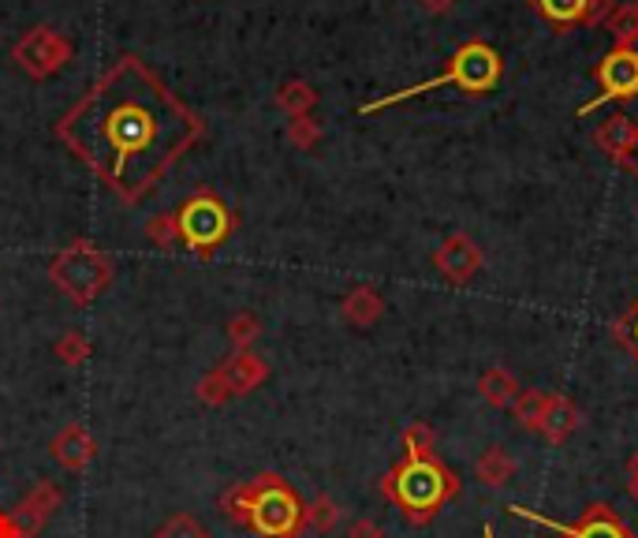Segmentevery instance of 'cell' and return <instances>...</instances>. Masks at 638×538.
Here are the masks:
<instances>
[{
    "mask_svg": "<svg viewBox=\"0 0 638 538\" xmlns=\"http://www.w3.org/2000/svg\"><path fill=\"white\" fill-rule=\"evenodd\" d=\"M53 131L128 206H139L210 135L205 120L142 57L112 60Z\"/></svg>",
    "mask_w": 638,
    "mask_h": 538,
    "instance_id": "1",
    "label": "cell"
},
{
    "mask_svg": "<svg viewBox=\"0 0 638 538\" xmlns=\"http://www.w3.org/2000/svg\"><path fill=\"white\" fill-rule=\"evenodd\" d=\"M381 494L415 527L429 524L459 494V479L434 453L429 426H411L404 434V460L381 479Z\"/></svg>",
    "mask_w": 638,
    "mask_h": 538,
    "instance_id": "2",
    "label": "cell"
},
{
    "mask_svg": "<svg viewBox=\"0 0 638 538\" xmlns=\"http://www.w3.org/2000/svg\"><path fill=\"white\" fill-rule=\"evenodd\" d=\"M221 509L232 524L251 527L259 538H300L306 531V505L281 475H259V479L232 486L221 497Z\"/></svg>",
    "mask_w": 638,
    "mask_h": 538,
    "instance_id": "3",
    "label": "cell"
},
{
    "mask_svg": "<svg viewBox=\"0 0 638 538\" xmlns=\"http://www.w3.org/2000/svg\"><path fill=\"white\" fill-rule=\"evenodd\" d=\"M500 75H504V60L500 53L493 49L489 42H467V45H459L456 49V57L448 60V68L440 71L437 79H426V83H415V87H407V90H396V94H385V98H377V101H366L358 113L369 116V113H381V109H388V105H399V101H407V98H418V94H429V90H440V87H459L463 94H489L493 87L500 83Z\"/></svg>",
    "mask_w": 638,
    "mask_h": 538,
    "instance_id": "4",
    "label": "cell"
},
{
    "mask_svg": "<svg viewBox=\"0 0 638 538\" xmlns=\"http://www.w3.org/2000/svg\"><path fill=\"white\" fill-rule=\"evenodd\" d=\"M49 281H53V288L64 292L75 307H90L112 284V258L90 240H71L68 247L49 262Z\"/></svg>",
    "mask_w": 638,
    "mask_h": 538,
    "instance_id": "5",
    "label": "cell"
},
{
    "mask_svg": "<svg viewBox=\"0 0 638 538\" xmlns=\"http://www.w3.org/2000/svg\"><path fill=\"white\" fill-rule=\"evenodd\" d=\"M172 213H176L180 243L191 251V255H199V258H210L213 251H217L221 243L235 232L232 210L224 206V199L213 195L210 187L194 191V195L183 199L180 210H172Z\"/></svg>",
    "mask_w": 638,
    "mask_h": 538,
    "instance_id": "6",
    "label": "cell"
},
{
    "mask_svg": "<svg viewBox=\"0 0 638 538\" xmlns=\"http://www.w3.org/2000/svg\"><path fill=\"white\" fill-rule=\"evenodd\" d=\"M71 57H75V45H71V38L60 34L57 27H30L12 45V60L34 83L53 79L60 68L71 64Z\"/></svg>",
    "mask_w": 638,
    "mask_h": 538,
    "instance_id": "7",
    "label": "cell"
},
{
    "mask_svg": "<svg viewBox=\"0 0 638 538\" xmlns=\"http://www.w3.org/2000/svg\"><path fill=\"white\" fill-rule=\"evenodd\" d=\"M508 512L534 527H545L553 538H635L631 527H627L605 501L586 505L583 520H575V524H557V520H549V516L527 509V505H508Z\"/></svg>",
    "mask_w": 638,
    "mask_h": 538,
    "instance_id": "8",
    "label": "cell"
},
{
    "mask_svg": "<svg viewBox=\"0 0 638 538\" xmlns=\"http://www.w3.org/2000/svg\"><path fill=\"white\" fill-rule=\"evenodd\" d=\"M638 94V53L631 45H612L598 64V98H590L579 109V116H590L605 101H620Z\"/></svg>",
    "mask_w": 638,
    "mask_h": 538,
    "instance_id": "9",
    "label": "cell"
},
{
    "mask_svg": "<svg viewBox=\"0 0 638 538\" xmlns=\"http://www.w3.org/2000/svg\"><path fill=\"white\" fill-rule=\"evenodd\" d=\"M434 266L448 284H467L482 270V251L475 247V240L470 236L456 232V236H448L434 251Z\"/></svg>",
    "mask_w": 638,
    "mask_h": 538,
    "instance_id": "10",
    "label": "cell"
},
{
    "mask_svg": "<svg viewBox=\"0 0 638 538\" xmlns=\"http://www.w3.org/2000/svg\"><path fill=\"white\" fill-rule=\"evenodd\" d=\"M534 8L560 30H571L579 23H601L605 16H612V0H534Z\"/></svg>",
    "mask_w": 638,
    "mask_h": 538,
    "instance_id": "11",
    "label": "cell"
},
{
    "mask_svg": "<svg viewBox=\"0 0 638 538\" xmlns=\"http://www.w3.org/2000/svg\"><path fill=\"white\" fill-rule=\"evenodd\" d=\"M60 505H64V490H60L57 483H38L34 490H30L23 501L16 505L12 509V516L19 520V527H23L27 535H38L41 527L49 524V516H53Z\"/></svg>",
    "mask_w": 638,
    "mask_h": 538,
    "instance_id": "12",
    "label": "cell"
},
{
    "mask_svg": "<svg viewBox=\"0 0 638 538\" xmlns=\"http://www.w3.org/2000/svg\"><path fill=\"white\" fill-rule=\"evenodd\" d=\"M49 453H53V460H57V464H64V468L82 471L90 460H94L98 441H94V434H90L82 423H68L64 430H60L57 438L49 441Z\"/></svg>",
    "mask_w": 638,
    "mask_h": 538,
    "instance_id": "13",
    "label": "cell"
},
{
    "mask_svg": "<svg viewBox=\"0 0 638 538\" xmlns=\"http://www.w3.org/2000/svg\"><path fill=\"white\" fill-rule=\"evenodd\" d=\"M583 426V412L575 408V404L568 397H549V404H545V415H541V426H538V434L545 441H553V445H560V441H568L575 430Z\"/></svg>",
    "mask_w": 638,
    "mask_h": 538,
    "instance_id": "14",
    "label": "cell"
},
{
    "mask_svg": "<svg viewBox=\"0 0 638 538\" xmlns=\"http://www.w3.org/2000/svg\"><path fill=\"white\" fill-rule=\"evenodd\" d=\"M344 322H352L355 329H369L374 322L385 314V300H381L377 288H369V284H358L344 296Z\"/></svg>",
    "mask_w": 638,
    "mask_h": 538,
    "instance_id": "15",
    "label": "cell"
},
{
    "mask_svg": "<svg viewBox=\"0 0 638 538\" xmlns=\"http://www.w3.org/2000/svg\"><path fill=\"white\" fill-rule=\"evenodd\" d=\"M221 370L229 374L235 393H251V389H259L265 378H270V363H265L262 355H254V352H235L229 363H221Z\"/></svg>",
    "mask_w": 638,
    "mask_h": 538,
    "instance_id": "16",
    "label": "cell"
},
{
    "mask_svg": "<svg viewBox=\"0 0 638 538\" xmlns=\"http://www.w3.org/2000/svg\"><path fill=\"white\" fill-rule=\"evenodd\" d=\"M635 135H638V124H635V120H631V116H624V113H612V116L598 128V135H594V139H598V146L605 150V154L620 161V158H624V150L635 142Z\"/></svg>",
    "mask_w": 638,
    "mask_h": 538,
    "instance_id": "17",
    "label": "cell"
},
{
    "mask_svg": "<svg viewBox=\"0 0 638 538\" xmlns=\"http://www.w3.org/2000/svg\"><path fill=\"white\" fill-rule=\"evenodd\" d=\"M475 475H478L482 486H493V490H497V486H504L512 475H516V460H512L504 445H489V449L478 456Z\"/></svg>",
    "mask_w": 638,
    "mask_h": 538,
    "instance_id": "18",
    "label": "cell"
},
{
    "mask_svg": "<svg viewBox=\"0 0 638 538\" xmlns=\"http://www.w3.org/2000/svg\"><path fill=\"white\" fill-rule=\"evenodd\" d=\"M276 105L284 109L287 116H311V109L317 105V90L306 83V79H287L276 90Z\"/></svg>",
    "mask_w": 638,
    "mask_h": 538,
    "instance_id": "19",
    "label": "cell"
},
{
    "mask_svg": "<svg viewBox=\"0 0 638 538\" xmlns=\"http://www.w3.org/2000/svg\"><path fill=\"white\" fill-rule=\"evenodd\" d=\"M478 389H482V397H486L493 408H512V400L519 397V382L512 378L508 370H500V367H493L482 374V382H478Z\"/></svg>",
    "mask_w": 638,
    "mask_h": 538,
    "instance_id": "20",
    "label": "cell"
},
{
    "mask_svg": "<svg viewBox=\"0 0 638 538\" xmlns=\"http://www.w3.org/2000/svg\"><path fill=\"white\" fill-rule=\"evenodd\" d=\"M545 404H549V393H538V389H523L516 400H512V415H516L519 426L527 430H538L541 426V415H545Z\"/></svg>",
    "mask_w": 638,
    "mask_h": 538,
    "instance_id": "21",
    "label": "cell"
},
{
    "mask_svg": "<svg viewBox=\"0 0 638 538\" xmlns=\"http://www.w3.org/2000/svg\"><path fill=\"white\" fill-rule=\"evenodd\" d=\"M53 352L64 367H82V363L90 359V352H94V344H90V337L82 329H68L64 337L53 344Z\"/></svg>",
    "mask_w": 638,
    "mask_h": 538,
    "instance_id": "22",
    "label": "cell"
},
{
    "mask_svg": "<svg viewBox=\"0 0 638 538\" xmlns=\"http://www.w3.org/2000/svg\"><path fill=\"white\" fill-rule=\"evenodd\" d=\"M142 232H146V240L161 251H169V247H176V243H180L176 213H158V217L146 221V229H142Z\"/></svg>",
    "mask_w": 638,
    "mask_h": 538,
    "instance_id": "23",
    "label": "cell"
},
{
    "mask_svg": "<svg viewBox=\"0 0 638 538\" xmlns=\"http://www.w3.org/2000/svg\"><path fill=\"white\" fill-rule=\"evenodd\" d=\"M287 142L300 150H314L322 142V124L314 116H287Z\"/></svg>",
    "mask_w": 638,
    "mask_h": 538,
    "instance_id": "24",
    "label": "cell"
},
{
    "mask_svg": "<svg viewBox=\"0 0 638 538\" xmlns=\"http://www.w3.org/2000/svg\"><path fill=\"white\" fill-rule=\"evenodd\" d=\"M336 516H340V509H336V501L333 497H314L311 505H306V527L311 531H317V535H328L336 527Z\"/></svg>",
    "mask_w": 638,
    "mask_h": 538,
    "instance_id": "25",
    "label": "cell"
},
{
    "mask_svg": "<svg viewBox=\"0 0 638 538\" xmlns=\"http://www.w3.org/2000/svg\"><path fill=\"white\" fill-rule=\"evenodd\" d=\"M153 538H210V531H205L191 512H176L158 527V535Z\"/></svg>",
    "mask_w": 638,
    "mask_h": 538,
    "instance_id": "26",
    "label": "cell"
},
{
    "mask_svg": "<svg viewBox=\"0 0 638 538\" xmlns=\"http://www.w3.org/2000/svg\"><path fill=\"white\" fill-rule=\"evenodd\" d=\"M259 318L254 314H235V318L229 322V341H232V348L235 352H251V344L259 341Z\"/></svg>",
    "mask_w": 638,
    "mask_h": 538,
    "instance_id": "27",
    "label": "cell"
},
{
    "mask_svg": "<svg viewBox=\"0 0 638 538\" xmlns=\"http://www.w3.org/2000/svg\"><path fill=\"white\" fill-rule=\"evenodd\" d=\"M609 34L616 45H631L638 38V4L620 8L616 16H609Z\"/></svg>",
    "mask_w": 638,
    "mask_h": 538,
    "instance_id": "28",
    "label": "cell"
},
{
    "mask_svg": "<svg viewBox=\"0 0 638 538\" xmlns=\"http://www.w3.org/2000/svg\"><path fill=\"white\" fill-rule=\"evenodd\" d=\"M199 397H202L205 404H224V400H232L235 389H232L229 374H224L221 367L213 370V374H205V378L199 382Z\"/></svg>",
    "mask_w": 638,
    "mask_h": 538,
    "instance_id": "29",
    "label": "cell"
},
{
    "mask_svg": "<svg viewBox=\"0 0 638 538\" xmlns=\"http://www.w3.org/2000/svg\"><path fill=\"white\" fill-rule=\"evenodd\" d=\"M612 337L620 341L624 348L635 355V363H638V300L624 311V318L612 326Z\"/></svg>",
    "mask_w": 638,
    "mask_h": 538,
    "instance_id": "30",
    "label": "cell"
},
{
    "mask_svg": "<svg viewBox=\"0 0 638 538\" xmlns=\"http://www.w3.org/2000/svg\"><path fill=\"white\" fill-rule=\"evenodd\" d=\"M347 538H385V535H381V527L374 520H355L347 527Z\"/></svg>",
    "mask_w": 638,
    "mask_h": 538,
    "instance_id": "31",
    "label": "cell"
},
{
    "mask_svg": "<svg viewBox=\"0 0 638 538\" xmlns=\"http://www.w3.org/2000/svg\"><path fill=\"white\" fill-rule=\"evenodd\" d=\"M0 538H30V535L19 527V520L12 512H4V516H0Z\"/></svg>",
    "mask_w": 638,
    "mask_h": 538,
    "instance_id": "32",
    "label": "cell"
},
{
    "mask_svg": "<svg viewBox=\"0 0 638 538\" xmlns=\"http://www.w3.org/2000/svg\"><path fill=\"white\" fill-rule=\"evenodd\" d=\"M422 8H426L429 16H445V12H452L456 8V0H418Z\"/></svg>",
    "mask_w": 638,
    "mask_h": 538,
    "instance_id": "33",
    "label": "cell"
},
{
    "mask_svg": "<svg viewBox=\"0 0 638 538\" xmlns=\"http://www.w3.org/2000/svg\"><path fill=\"white\" fill-rule=\"evenodd\" d=\"M620 165H627V169H631V172H635V176H638V135H635V142H631V146H627V150H624Z\"/></svg>",
    "mask_w": 638,
    "mask_h": 538,
    "instance_id": "34",
    "label": "cell"
},
{
    "mask_svg": "<svg viewBox=\"0 0 638 538\" xmlns=\"http://www.w3.org/2000/svg\"><path fill=\"white\" fill-rule=\"evenodd\" d=\"M627 475H631V479H638V449L631 453V460H627Z\"/></svg>",
    "mask_w": 638,
    "mask_h": 538,
    "instance_id": "35",
    "label": "cell"
},
{
    "mask_svg": "<svg viewBox=\"0 0 638 538\" xmlns=\"http://www.w3.org/2000/svg\"><path fill=\"white\" fill-rule=\"evenodd\" d=\"M627 494H631L635 501H638V479H627Z\"/></svg>",
    "mask_w": 638,
    "mask_h": 538,
    "instance_id": "36",
    "label": "cell"
},
{
    "mask_svg": "<svg viewBox=\"0 0 638 538\" xmlns=\"http://www.w3.org/2000/svg\"><path fill=\"white\" fill-rule=\"evenodd\" d=\"M482 535H486V538H493V527H486V531H482Z\"/></svg>",
    "mask_w": 638,
    "mask_h": 538,
    "instance_id": "37",
    "label": "cell"
},
{
    "mask_svg": "<svg viewBox=\"0 0 638 538\" xmlns=\"http://www.w3.org/2000/svg\"><path fill=\"white\" fill-rule=\"evenodd\" d=\"M631 49H635V53H638V38H635V42H631Z\"/></svg>",
    "mask_w": 638,
    "mask_h": 538,
    "instance_id": "38",
    "label": "cell"
}]
</instances>
